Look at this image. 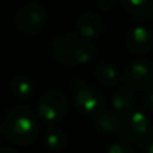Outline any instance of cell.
<instances>
[{"label":"cell","mask_w":153,"mask_h":153,"mask_svg":"<svg viewBox=\"0 0 153 153\" xmlns=\"http://www.w3.org/2000/svg\"><path fill=\"white\" fill-rule=\"evenodd\" d=\"M3 132L10 140L20 145H28L38 136V121L28 108L19 106L5 116Z\"/></svg>","instance_id":"6da1fadb"},{"label":"cell","mask_w":153,"mask_h":153,"mask_svg":"<svg viewBox=\"0 0 153 153\" xmlns=\"http://www.w3.org/2000/svg\"><path fill=\"white\" fill-rule=\"evenodd\" d=\"M55 56L66 65H87L97 55V48L90 40L78 34H67L58 38L54 43Z\"/></svg>","instance_id":"7a4b0ae2"},{"label":"cell","mask_w":153,"mask_h":153,"mask_svg":"<svg viewBox=\"0 0 153 153\" xmlns=\"http://www.w3.org/2000/svg\"><path fill=\"white\" fill-rule=\"evenodd\" d=\"M116 132L126 141L145 140L149 132V120L143 111H130L117 118Z\"/></svg>","instance_id":"3957f363"},{"label":"cell","mask_w":153,"mask_h":153,"mask_svg":"<svg viewBox=\"0 0 153 153\" xmlns=\"http://www.w3.org/2000/svg\"><path fill=\"white\" fill-rule=\"evenodd\" d=\"M69 110V98L59 90H50L38 103V116L47 122H58Z\"/></svg>","instance_id":"277c9868"},{"label":"cell","mask_w":153,"mask_h":153,"mask_svg":"<svg viewBox=\"0 0 153 153\" xmlns=\"http://www.w3.org/2000/svg\"><path fill=\"white\" fill-rule=\"evenodd\" d=\"M47 23V12L39 4H27L19 10L16 15V26L23 34L36 35Z\"/></svg>","instance_id":"5b68a950"},{"label":"cell","mask_w":153,"mask_h":153,"mask_svg":"<svg viewBox=\"0 0 153 153\" xmlns=\"http://www.w3.org/2000/svg\"><path fill=\"white\" fill-rule=\"evenodd\" d=\"M125 85L133 90H145L153 85V63L140 59L128 65L122 74Z\"/></svg>","instance_id":"8992f818"},{"label":"cell","mask_w":153,"mask_h":153,"mask_svg":"<svg viewBox=\"0 0 153 153\" xmlns=\"http://www.w3.org/2000/svg\"><path fill=\"white\" fill-rule=\"evenodd\" d=\"M75 106L81 113L97 117L105 110V100L95 87L81 86L75 94Z\"/></svg>","instance_id":"52a82bcc"},{"label":"cell","mask_w":153,"mask_h":153,"mask_svg":"<svg viewBox=\"0 0 153 153\" xmlns=\"http://www.w3.org/2000/svg\"><path fill=\"white\" fill-rule=\"evenodd\" d=\"M125 45L134 54L149 53L153 48V30L146 26L133 27L126 34Z\"/></svg>","instance_id":"ba28073f"},{"label":"cell","mask_w":153,"mask_h":153,"mask_svg":"<svg viewBox=\"0 0 153 153\" xmlns=\"http://www.w3.org/2000/svg\"><path fill=\"white\" fill-rule=\"evenodd\" d=\"M105 31V22L102 16L95 12H86L76 20V34L86 40L98 38Z\"/></svg>","instance_id":"9c48e42d"},{"label":"cell","mask_w":153,"mask_h":153,"mask_svg":"<svg viewBox=\"0 0 153 153\" xmlns=\"http://www.w3.org/2000/svg\"><path fill=\"white\" fill-rule=\"evenodd\" d=\"M124 10L132 19L145 22L153 15V3L152 0H124Z\"/></svg>","instance_id":"30bf717a"},{"label":"cell","mask_w":153,"mask_h":153,"mask_svg":"<svg viewBox=\"0 0 153 153\" xmlns=\"http://www.w3.org/2000/svg\"><path fill=\"white\" fill-rule=\"evenodd\" d=\"M95 78L106 86L116 85L120 81V71L110 63H100L95 67Z\"/></svg>","instance_id":"8fae6325"},{"label":"cell","mask_w":153,"mask_h":153,"mask_svg":"<svg viewBox=\"0 0 153 153\" xmlns=\"http://www.w3.org/2000/svg\"><path fill=\"white\" fill-rule=\"evenodd\" d=\"M136 102V97L130 90H118L111 97V105L116 111H122L132 108Z\"/></svg>","instance_id":"7c38bea8"},{"label":"cell","mask_w":153,"mask_h":153,"mask_svg":"<svg viewBox=\"0 0 153 153\" xmlns=\"http://www.w3.org/2000/svg\"><path fill=\"white\" fill-rule=\"evenodd\" d=\"M45 141L47 148H50L51 151H61L67 145V136L63 130L58 128H51L46 133Z\"/></svg>","instance_id":"4fadbf2b"},{"label":"cell","mask_w":153,"mask_h":153,"mask_svg":"<svg viewBox=\"0 0 153 153\" xmlns=\"http://www.w3.org/2000/svg\"><path fill=\"white\" fill-rule=\"evenodd\" d=\"M11 91L20 98H27L34 93V83L24 76H16L11 82Z\"/></svg>","instance_id":"5bb4252c"},{"label":"cell","mask_w":153,"mask_h":153,"mask_svg":"<svg viewBox=\"0 0 153 153\" xmlns=\"http://www.w3.org/2000/svg\"><path fill=\"white\" fill-rule=\"evenodd\" d=\"M116 124H117V118L111 111L103 110L102 113H100L95 117V126H97V129L102 133H106V134L116 130Z\"/></svg>","instance_id":"9a60e30c"},{"label":"cell","mask_w":153,"mask_h":153,"mask_svg":"<svg viewBox=\"0 0 153 153\" xmlns=\"http://www.w3.org/2000/svg\"><path fill=\"white\" fill-rule=\"evenodd\" d=\"M106 153H134V152L132 151V148L129 145H126L124 143H113L108 148Z\"/></svg>","instance_id":"2e32d148"},{"label":"cell","mask_w":153,"mask_h":153,"mask_svg":"<svg viewBox=\"0 0 153 153\" xmlns=\"http://www.w3.org/2000/svg\"><path fill=\"white\" fill-rule=\"evenodd\" d=\"M144 102H145V106L148 110H151L153 113V87L148 90L145 93V97H144Z\"/></svg>","instance_id":"e0dca14e"},{"label":"cell","mask_w":153,"mask_h":153,"mask_svg":"<svg viewBox=\"0 0 153 153\" xmlns=\"http://www.w3.org/2000/svg\"><path fill=\"white\" fill-rule=\"evenodd\" d=\"M143 149L145 153H153V134L145 138L143 144Z\"/></svg>","instance_id":"ac0fdd59"},{"label":"cell","mask_w":153,"mask_h":153,"mask_svg":"<svg viewBox=\"0 0 153 153\" xmlns=\"http://www.w3.org/2000/svg\"><path fill=\"white\" fill-rule=\"evenodd\" d=\"M109 0H98V5L100 7H102V8H105V10H108V11H110L111 8L114 7V3H113V0H111L110 3H108Z\"/></svg>","instance_id":"d6986e66"},{"label":"cell","mask_w":153,"mask_h":153,"mask_svg":"<svg viewBox=\"0 0 153 153\" xmlns=\"http://www.w3.org/2000/svg\"><path fill=\"white\" fill-rule=\"evenodd\" d=\"M0 153H18V152L12 148H1L0 149Z\"/></svg>","instance_id":"ffe728a7"}]
</instances>
